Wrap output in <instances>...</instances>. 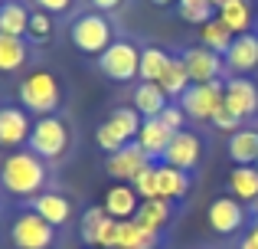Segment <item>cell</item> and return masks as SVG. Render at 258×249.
Returning <instances> with one entry per match:
<instances>
[{
    "instance_id": "d590c367",
    "label": "cell",
    "mask_w": 258,
    "mask_h": 249,
    "mask_svg": "<svg viewBox=\"0 0 258 249\" xmlns=\"http://www.w3.org/2000/svg\"><path fill=\"white\" fill-rule=\"evenodd\" d=\"M209 122L219 128V131H229V134H235V131L242 128V118L235 115L232 109H226V105H219V109H216V115L209 118Z\"/></svg>"
},
{
    "instance_id": "f35d334b",
    "label": "cell",
    "mask_w": 258,
    "mask_h": 249,
    "mask_svg": "<svg viewBox=\"0 0 258 249\" xmlns=\"http://www.w3.org/2000/svg\"><path fill=\"white\" fill-rule=\"evenodd\" d=\"M239 249H258V220H255L252 226H248V233H245V236H242Z\"/></svg>"
},
{
    "instance_id": "ab89813d",
    "label": "cell",
    "mask_w": 258,
    "mask_h": 249,
    "mask_svg": "<svg viewBox=\"0 0 258 249\" xmlns=\"http://www.w3.org/2000/svg\"><path fill=\"white\" fill-rule=\"evenodd\" d=\"M124 4V0H92V7L98 13H108V10H118V7Z\"/></svg>"
},
{
    "instance_id": "83f0119b",
    "label": "cell",
    "mask_w": 258,
    "mask_h": 249,
    "mask_svg": "<svg viewBox=\"0 0 258 249\" xmlns=\"http://www.w3.org/2000/svg\"><path fill=\"white\" fill-rule=\"evenodd\" d=\"M26 26H30V10L17 0H7L0 7V33L4 36H26Z\"/></svg>"
},
{
    "instance_id": "52a82bcc",
    "label": "cell",
    "mask_w": 258,
    "mask_h": 249,
    "mask_svg": "<svg viewBox=\"0 0 258 249\" xmlns=\"http://www.w3.org/2000/svg\"><path fill=\"white\" fill-rule=\"evenodd\" d=\"M222 98H226V82L216 79V82H206V85H189L180 95V109L193 122H209L216 115V109L222 105Z\"/></svg>"
},
{
    "instance_id": "9c48e42d",
    "label": "cell",
    "mask_w": 258,
    "mask_h": 249,
    "mask_svg": "<svg viewBox=\"0 0 258 249\" xmlns=\"http://www.w3.org/2000/svg\"><path fill=\"white\" fill-rule=\"evenodd\" d=\"M118 220L105 213V207H92L82 217V243L92 249H114L118 246Z\"/></svg>"
},
{
    "instance_id": "4316f807",
    "label": "cell",
    "mask_w": 258,
    "mask_h": 249,
    "mask_svg": "<svg viewBox=\"0 0 258 249\" xmlns=\"http://www.w3.org/2000/svg\"><path fill=\"white\" fill-rule=\"evenodd\" d=\"M219 20L235 36L252 33V7H248V0H226V4L219 7Z\"/></svg>"
},
{
    "instance_id": "ffe728a7",
    "label": "cell",
    "mask_w": 258,
    "mask_h": 249,
    "mask_svg": "<svg viewBox=\"0 0 258 249\" xmlns=\"http://www.w3.org/2000/svg\"><path fill=\"white\" fill-rule=\"evenodd\" d=\"M167 105H170V98H167V92L157 82H141L134 89V112L141 118H160V112Z\"/></svg>"
},
{
    "instance_id": "8d00e7d4",
    "label": "cell",
    "mask_w": 258,
    "mask_h": 249,
    "mask_svg": "<svg viewBox=\"0 0 258 249\" xmlns=\"http://www.w3.org/2000/svg\"><path fill=\"white\" fill-rule=\"evenodd\" d=\"M183 118H186V115H183V109H180V105H173V102L167 105L164 112H160V122L170 128L173 134H176V131H183Z\"/></svg>"
},
{
    "instance_id": "5b68a950",
    "label": "cell",
    "mask_w": 258,
    "mask_h": 249,
    "mask_svg": "<svg viewBox=\"0 0 258 249\" xmlns=\"http://www.w3.org/2000/svg\"><path fill=\"white\" fill-rule=\"evenodd\" d=\"M98 69H101V76L111 79V82L141 79V46L127 43V39H114L98 56Z\"/></svg>"
},
{
    "instance_id": "6da1fadb",
    "label": "cell",
    "mask_w": 258,
    "mask_h": 249,
    "mask_svg": "<svg viewBox=\"0 0 258 249\" xmlns=\"http://www.w3.org/2000/svg\"><path fill=\"white\" fill-rule=\"evenodd\" d=\"M46 177H49L46 161L36 158L33 151H13L10 158L4 161V167H0V184H4L13 197H23V200L39 197L43 187H46Z\"/></svg>"
},
{
    "instance_id": "8fae6325",
    "label": "cell",
    "mask_w": 258,
    "mask_h": 249,
    "mask_svg": "<svg viewBox=\"0 0 258 249\" xmlns=\"http://www.w3.org/2000/svg\"><path fill=\"white\" fill-rule=\"evenodd\" d=\"M183 66H186L189 72V82L193 85H206V82H216L222 72V66H226V59L216 56L213 49H206V46H193V49L183 53Z\"/></svg>"
},
{
    "instance_id": "60d3db41",
    "label": "cell",
    "mask_w": 258,
    "mask_h": 249,
    "mask_svg": "<svg viewBox=\"0 0 258 249\" xmlns=\"http://www.w3.org/2000/svg\"><path fill=\"white\" fill-rule=\"evenodd\" d=\"M147 4H154V7H170V4H176V0H147Z\"/></svg>"
},
{
    "instance_id": "3957f363",
    "label": "cell",
    "mask_w": 258,
    "mask_h": 249,
    "mask_svg": "<svg viewBox=\"0 0 258 249\" xmlns=\"http://www.w3.org/2000/svg\"><path fill=\"white\" fill-rule=\"evenodd\" d=\"M69 39L79 53L85 56H101L108 46L114 43V33H111V23L105 20V13H82V17L72 20L69 26Z\"/></svg>"
},
{
    "instance_id": "ac0fdd59",
    "label": "cell",
    "mask_w": 258,
    "mask_h": 249,
    "mask_svg": "<svg viewBox=\"0 0 258 249\" xmlns=\"http://www.w3.org/2000/svg\"><path fill=\"white\" fill-rule=\"evenodd\" d=\"M30 210L39 213V217H43L49 226H66V223L72 220V204H69V197H62V193H56V190H43L39 197H33Z\"/></svg>"
},
{
    "instance_id": "9a60e30c",
    "label": "cell",
    "mask_w": 258,
    "mask_h": 249,
    "mask_svg": "<svg viewBox=\"0 0 258 249\" xmlns=\"http://www.w3.org/2000/svg\"><path fill=\"white\" fill-rule=\"evenodd\" d=\"M101 207H105V213L111 220L124 223V220H134V213H138V207H141V197L131 184H111L105 190V204Z\"/></svg>"
},
{
    "instance_id": "e0dca14e",
    "label": "cell",
    "mask_w": 258,
    "mask_h": 249,
    "mask_svg": "<svg viewBox=\"0 0 258 249\" xmlns=\"http://www.w3.org/2000/svg\"><path fill=\"white\" fill-rule=\"evenodd\" d=\"M222 59H226L229 72H252V69H258V33H242V36H235V43L229 46V53Z\"/></svg>"
},
{
    "instance_id": "cb8c5ba5",
    "label": "cell",
    "mask_w": 258,
    "mask_h": 249,
    "mask_svg": "<svg viewBox=\"0 0 258 249\" xmlns=\"http://www.w3.org/2000/svg\"><path fill=\"white\" fill-rule=\"evenodd\" d=\"M157 246H160V233L144 230L134 220H124L118 226V246L114 249H157Z\"/></svg>"
},
{
    "instance_id": "ba28073f",
    "label": "cell",
    "mask_w": 258,
    "mask_h": 249,
    "mask_svg": "<svg viewBox=\"0 0 258 249\" xmlns=\"http://www.w3.org/2000/svg\"><path fill=\"white\" fill-rule=\"evenodd\" d=\"M154 161L144 154V147L138 144V141H131V144H124L118 154H108L105 158V171L108 177H114L118 184H134V177H138L141 171H147Z\"/></svg>"
},
{
    "instance_id": "603a6c76",
    "label": "cell",
    "mask_w": 258,
    "mask_h": 249,
    "mask_svg": "<svg viewBox=\"0 0 258 249\" xmlns=\"http://www.w3.org/2000/svg\"><path fill=\"white\" fill-rule=\"evenodd\" d=\"M229 158H232L235 164H242V167L258 164V131L239 128L235 134H229Z\"/></svg>"
},
{
    "instance_id": "2e32d148",
    "label": "cell",
    "mask_w": 258,
    "mask_h": 249,
    "mask_svg": "<svg viewBox=\"0 0 258 249\" xmlns=\"http://www.w3.org/2000/svg\"><path fill=\"white\" fill-rule=\"evenodd\" d=\"M170 141H173V131L160 122V118H144V125H141V131H138V144L144 147V154L154 161V164H157V158L164 161Z\"/></svg>"
},
{
    "instance_id": "5bb4252c",
    "label": "cell",
    "mask_w": 258,
    "mask_h": 249,
    "mask_svg": "<svg viewBox=\"0 0 258 249\" xmlns=\"http://www.w3.org/2000/svg\"><path fill=\"white\" fill-rule=\"evenodd\" d=\"M30 131H33V122L26 118L23 109H17V105L0 109V147L26 144V141H30Z\"/></svg>"
},
{
    "instance_id": "d6986e66",
    "label": "cell",
    "mask_w": 258,
    "mask_h": 249,
    "mask_svg": "<svg viewBox=\"0 0 258 249\" xmlns=\"http://www.w3.org/2000/svg\"><path fill=\"white\" fill-rule=\"evenodd\" d=\"M157 167V197L160 200H183L189 193V174L186 171H176V167H170V164H154Z\"/></svg>"
},
{
    "instance_id": "7bdbcfd3",
    "label": "cell",
    "mask_w": 258,
    "mask_h": 249,
    "mask_svg": "<svg viewBox=\"0 0 258 249\" xmlns=\"http://www.w3.org/2000/svg\"><path fill=\"white\" fill-rule=\"evenodd\" d=\"M0 7H4V0H0Z\"/></svg>"
},
{
    "instance_id": "e575fe53",
    "label": "cell",
    "mask_w": 258,
    "mask_h": 249,
    "mask_svg": "<svg viewBox=\"0 0 258 249\" xmlns=\"http://www.w3.org/2000/svg\"><path fill=\"white\" fill-rule=\"evenodd\" d=\"M134 190H138L141 200H157V167H147V171H141L138 177H134Z\"/></svg>"
},
{
    "instance_id": "d4e9b609",
    "label": "cell",
    "mask_w": 258,
    "mask_h": 249,
    "mask_svg": "<svg viewBox=\"0 0 258 249\" xmlns=\"http://www.w3.org/2000/svg\"><path fill=\"white\" fill-rule=\"evenodd\" d=\"M173 56L160 46H144L141 49V82H160L164 72L170 69Z\"/></svg>"
},
{
    "instance_id": "4fadbf2b",
    "label": "cell",
    "mask_w": 258,
    "mask_h": 249,
    "mask_svg": "<svg viewBox=\"0 0 258 249\" xmlns=\"http://www.w3.org/2000/svg\"><path fill=\"white\" fill-rule=\"evenodd\" d=\"M222 105L232 109L242 122L258 115V85L252 79H245V76H232L226 82V98H222Z\"/></svg>"
},
{
    "instance_id": "277c9868",
    "label": "cell",
    "mask_w": 258,
    "mask_h": 249,
    "mask_svg": "<svg viewBox=\"0 0 258 249\" xmlns=\"http://www.w3.org/2000/svg\"><path fill=\"white\" fill-rule=\"evenodd\" d=\"M26 147L43 161H59L69 151V128H66V122L59 115H46L39 122H33Z\"/></svg>"
},
{
    "instance_id": "f1b7e54d",
    "label": "cell",
    "mask_w": 258,
    "mask_h": 249,
    "mask_svg": "<svg viewBox=\"0 0 258 249\" xmlns=\"http://www.w3.org/2000/svg\"><path fill=\"white\" fill-rule=\"evenodd\" d=\"M26 56H30L26 39L4 36V33H0V72H17V69H23V66H26Z\"/></svg>"
},
{
    "instance_id": "f546056e",
    "label": "cell",
    "mask_w": 258,
    "mask_h": 249,
    "mask_svg": "<svg viewBox=\"0 0 258 249\" xmlns=\"http://www.w3.org/2000/svg\"><path fill=\"white\" fill-rule=\"evenodd\" d=\"M105 122L111 125L114 131H118L121 138L127 141V144H131V141H138V131H141V125H144V118H141L134 109H124V105H121V109H114L111 115L105 118Z\"/></svg>"
},
{
    "instance_id": "74e56055",
    "label": "cell",
    "mask_w": 258,
    "mask_h": 249,
    "mask_svg": "<svg viewBox=\"0 0 258 249\" xmlns=\"http://www.w3.org/2000/svg\"><path fill=\"white\" fill-rule=\"evenodd\" d=\"M33 4L39 7V10H46V13H52V17H56V13H66L72 7V0H33Z\"/></svg>"
},
{
    "instance_id": "44dd1931",
    "label": "cell",
    "mask_w": 258,
    "mask_h": 249,
    "mask_svg": "<svg viewBox=\"0 0 258 249\" xmlns=\"http://www.w3.org/2000/svg\"><path fill=\"white\" fill-rule=\"evenodd\" d=\"M170 217H173V207H170V200H141V207H138V213H134V223L138 226H144V230H151V233H160L167 223H170Z\"/></svg>"
},
{
    "instance_id": "8992f818",
    "label": "cell",
    "mask_w": 258,
    "mask_h": 249,
    "mask_svg": "<svg viewBox=\"0 0 258 249\" xmlns=\"http://www.w3.org/2000/svg\"><path fill=\"white\" fill-rule=\"evenodd\" d=\"M10 239L17 249H52V243H56V226H49L39 213L23 210L10 226Z\"/></svg>"
},
{
    "instance_id": "7a4b0ae2",
    "label": "cell",
    "mask_w": 258,
    "mask_h": 249,
    "mask_svg": "<svg viewBox=\"0 0 258 249\" xmlns=\"http://www.w3.org/2000/svg\"><path fill=\"white\" fill-rule=\"evenodd\" d=\"M20 102H23L26 112L46 118V115H56V109L62 105V85H59L56 72L49 69H36L20 82Z\"/></svg>"
},
{
    "instance_id": "484cf974",
    "label": "cell",
    "mask_w": 258,
    "mask_h": 249,
    "mask_svg": "<svg viewBox=\"0 0 258 249\" xmlns=\"http://www.w3.org/2000/svg\"><path fill=\"white\" fill-rule=\"evenodd\" d=\"M200 39H203V46H206V49H213V53H216V56H226L229 46L235 43V33L229 30V26L222 23L219 17H213L209 23H203V26H200Z\"/></svg>"
},
{
    "instance_id": "7c38bea8",
    "label": "cell",
    "mask_w": 258,
    "mask_h": 249,
    "mask_svg": "<svg viewBox=\"0 0 258 249\" xmlns=\"http://www.w3.org/2000/svg\"><path fill=\"white\" fill-rule=\"evenodd\" d=\"M200 158H203V141H200V134H193V131H176L173 134V141H170V147H167V154H164V164H170L176 167V171H193L196 164H200Z\"/></svg>"
},
{
    "instance_id": "30bf717a",
    "label": "cell",
    "mask_w": 258,
    "mask_h": 249,
    "mask_svg": "<svg viewBox=\"0 0 258 249\" xmlns=\"http://www.w3.org/2000/svg\"><path fill=\"white\" fill-rule=\"evenodd\" d=\"M206 223L219 236H232V233L245 230V207L235 197H216L206 210Z\"/></svg>"
},
{
    "instance_id": "4dcf8cb0",
    "label": "cell",
    "mask_w": 258,
    "mask_h": 249,
    "mask_svg": "<svg viewBox=\"0 0 258 249\" xmlns=\"http://www.w3.org/2000/svg\"><path fill=\"white\" fill-rule=\"evenodd\" d=\"M157 85L167 92V98H180L183 92L193 85V82H189V72H186V66H183V59H180V56H173L170 69L164 72V79H160Z\"/></svg>"
},
{
    "instance_id": "d6a6232c",
    "label": "cell",
    "mask_w": 258,
    "mask_h": 249,
    "mask_svg": "<svg viewBox=\"0 0 258 249\" xmlns=\"http://www.w3.org/2000/svg\"><path fill=\"white\" fill-rule=\"evenodd\" d=\"M180 4V17L189 20V23H209L213 20V4L209 0H176Z\"/></svg>"
},
{
    "instance_id": "1f68e13d",
    "label": "cell",
    "mask_w": 258,
    "mask_h": 249,
    "mask_svg": "<svg viewBox=\"0 0 258 249\" xmlns=\"http://www.w3.org/2000/svg\"><path fill=\"white\" fill-rule=\"evenodd\" d=\"M52 30H56V20H52V13L46 10H30V26H26V36L33 39V43H46V39L52 36Z\"/></svg>"
},
{
    "instance_id": "7402d4cb",
    "label": "cell",
    "mask_w": 258,
    "mask_h": 249,
    "mask_svg": "<svg viewBox=\"0 0 258 249\" xmlns=\"http://www.w3.org/2000/svg\"><path fill=\"white\" fill-rule=\"evenodd\" d=\"M229 197H235L239 204H252L258 200V167L248 164H235L232 174H229Z\"/></svg>"
},
{
    "instance_id": "b9f144b4",
    "label": "cell",
    "mask_w": 258,
    "mask_h": 249,
    "mask_svg": "<svg viewBox=\"0 0 258 249\" xmlns=\"http://www.w3.org/2000/svg\"><path fill=\"white\" fill-rule=\"evenodd\" d=\"M252 210H255V217H258V200H255V204H252Z\"/></svg>"
},
{
    "instance_id": "ee69618b",
    "label": "cell",
    "mask_w": 258,
    "mask_h": 249,
    "mask_svg": "<svg viewBox=\"0 0 258 249\" xmlns=\"http://www.w3.org/2000/svg\"><path fill=\"white\" fill-rule=\"evenodd\" d=\"M255 167H258V164H255Z\"/></svg>"
},
{
    "instance_id": "836d02e7",
    "label": "cell",
    "mask_w": 258,
    "mask_h": 249,
    "mask_svg": "<svg viewBox=\"0 0 258 249\" xmlns=\"http://www.w3.org/2000/svg\"><path fill=\"white\" fill-rule=\"evenodd\" d=\"M95 144H98L101 151H108V154H118L121 147L127 144V141H124V138H121V134L114 131L111 125L105 122V125H98V128H95Z\"/></svg>"
}]
</instances>
